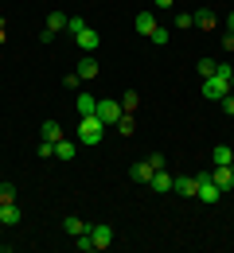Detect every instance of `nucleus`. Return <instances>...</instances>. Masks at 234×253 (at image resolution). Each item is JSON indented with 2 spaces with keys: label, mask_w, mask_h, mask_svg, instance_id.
<instances>
[{
  "label": "nucleus",
  "mask_w": 234,
  "mask_h": 253,
  "mask_svg": "<svg viewBox=\"0 0 234 253\" xmlns=\"http://www.w3.org/2000/svg\"><path fill=\"white\" fill-rule=\"evenodd\" d=\"M223 51H234V32L223 35Z\"/></svg>",
  "instance_id": "30"
},
{
  "label": "nucleus",
  "mask_w": 234,
  "mask_h": 253,
  "mask_svg": "<svg viewBox=\"0 0 234 253\" xmlns=\"http://www.w3.org/2000/svg\"><path fill=\"white\" fill-rule=\"evenodd\" d=\"M176 28H180V32L195 28V16H191V12H180V16H176Z\"/></svg>",
  "instance_id": "23"
},
{
  "label": "nucleus",
  "mask_w": 234,
  "mask_h": 253,
  "mask_svg": "<svg viewBox=\"0 0 234 253\" xmlns=\"http://www.w3.org/2000/svg\"><path fill=\"white\" fill-rule=\"evenodd\" d=\"M117 132H121V136H133V132H137L133 113H121V121H117Z\"/></svg>",
  "instance_id": "21"
},
{
  "label": "nucleus",
  "mask_w": 234,
  "mask_h": 253,
  "mask_svg": "<svg viewBox=\"0 0 234 253\" xmlns=\"http://www.w3.org/2000/svg\"><path fill=\"white\" fill-rule=\"evenodd\" d=\"M227 94H231V78H223V74L203 78V97H207V101H223Z\"/></svg>",
  "instance_id": "4"
},
{
  "label": "nucleus",
  "mask_w": 234,
  "mask_h": 253,
  "mask_svg": "<svg viewBox=\"0 0 234 253\" xmlns=\"http://www.w3.org/2000/svg\"><path fill=\"white\" fill-rule=\"evenodd\" d=\"M74 250H82V253H94V242H90V234H78V238H74Z\"/></svg>",
  "instance_id": "24"
},
{
  "label": "nucleus",
  "mask_w": 234,
  "mask_h": 253,
  "mask_svg": "<svg viewBox=\"0 0 234 253\" xmlns=\"http://www.w3.org/2000/svg\"><path fill=\"white\" fill-rule=\"evenodd\" d=\"M78 82H82L78 74H67V78H63V86H67V90H78Z\"/></svg>",
  "instance_id": "29"
},
{
  "label": "nucleus",
  "mask_w": 234,
  "mask_h": 253,
  "mask_svg": "<svg viewBox=\"0 0 234 253\" xmlns=\"http://www.w3.org/2000/svg\"><path fill=\"white\" fill-rule=\"evenodd\" d=\"M39 132H43V140H47V144H59V140H63V125H59V121H43Z\"/></svg>",
  "instance_id": "13"
},
{
  "label": "nucleus",
  "mask_w": 234,
  "mask_h": 253,
  "mask_svg": "<svg viewBox=\"0 0 234 253\" xmlns=\"http://www.w3.org/2000/svg\"><path fill=\"white\" fill-rule=\"evenodd\" d=\"M211 179H215L223 191H231L234 187V164H223V168H215V164H211Z\"/></svg>",
  "instance_id": "8"
},
{
  "label": "nucleus",
  "mask_w": 234,
  "mask_h": 253,
  "mask_svg": "<svg viewBox=\"0 0 234 253\" xmlns=\"http://www.w3.org/2000/svg\"><path fill=\"white\" fill-rule=\"evenodd\" d=\"M133 24H137V32H140V35H152L156 28H160L152 12H137V20H133Z\"/></svg>",
  "instance_id": "11"
},
{
  "label": "nucleus",
  "mask_w": 234,
  "mask_h": 253,
  "mask_svg": "<svg viewBox=\"0 0 234 253\" xmlns=\"http://www.w3.org/2000/svg\"><path fill=\"white\" fill-rule=\"evenodd\" d=\"M67 20H70V16H63V12H51V16H47V32H51V35L63 32V28H67Z\"/></svg>",
  "instance_id": "20"
},
{
  "label": "nucleus",
  "mask_w": 234,
  "mask_h": 253,
  "mask_svg": "<svg viewBox=\"0 0 234 253\" xmlns=\"http://www.w3.org/2000/svg\"><path fill=\"white\" fill-rule=\"evenodd\" d=\"M121 113H125V109H121V101H117V97H98L94 117H98L101 125H117V121H121Z\"/></svg>",
  "instance_id": "3"
},
{
  "label": "nucleus",
  "mask_w": 234,
  "mask_h": 253,
  "mask_svg": "<svg viewBox=\"0 0 234 253\" xmlns=\"http://www.w3.org/2000/svg\"><path fill=\"white\" fill-rule=\"evenodd\" d=\"M148 39H152V43H156V47H164V43H168V28H156V32L148 35Z\"/></svg>",
  "instance_id": "27"
},
{
  "label": "nucleus",
  "mask_w": 234,
  "mask_h": 253,
  "mask_svg": "<svg viewBox=\"0 0 234 253\" xmlns=\"http://www.w3.org/2000/svg\"><path fill=\"white\" fill-rule=\"evenodd\" d=\"M67 32H74V43L82 47V55H94L101 43V35L94 32V28H86V20H78V16H70L67 20Z\"/></svg>",
  "instance_id": "1"
},
{
  "label": "nucleus",
  "mask_w": 234,
  "mask_h": 253,
  "mask_svg": "<svg viewBox=\"0 0 234 253\" xmlns=\"http://www.w3.org/2000/svg\"><path fill=\"white\" fill-rule=\"evenodd\" d=\"M211 164H215V168H223V164H234V152L227 148V144H215V148H211Z\"/></svg>",
  "instance_id": "14"
},
{
  "label": "nucleus",
  "mask_w": 234,
  "mask_h": 253,
  "mask_svg": "<svg viewBox=\"0 0 234 253\" xmlns=\"http://www.w3.org/2000/svg\"><path fill=\"white\" fill-rule=\"evenodd\" d=\"M231 94H234V78H231Z\"/></svg>",
  "instance_id": "33"
},
{
  "label": "nucleus",
  "mask_w": 234,
  "mask_h": 253,
  "mask_svg": "<svg viewBox=\"0 0 234 253\" xmlns=\"http://www.w3.org/2000/svg\"><path fill=\"white\" fill-rule=\"evenodd\" d=\"M74 148H78V140H67V136H63V140L55 144V160H74Z\"/></svg>",
  "instance_id": "18"
},
{
  "label": "nucleus",
  "mask_w": 234,
  "mask_h": 253,
  "mask_svg": "<svg viewBox=\"0 0 234 253\" xmlns=\"http://www.w3.org/2000/svg\"><path fill=\"white\" fill-rule=\"evenodd\" d=\"M219 105H223V113H227V117H234V94H227Z\"/></svg>",
  "instance_id": "28"
},
{
  "label": "nucleus",
  "mask_w": 234,
  "mask_h": 253,
  "mask_svg": "<svg viewBox=\"0 0 234 253\" xmlns=\"http://www.w3.org/2000/svg\"><path fill=\"white\" fill-rule=\"evenodd\" d=\"M74 74H78V78H86V82H94V78H98V59H94V55H82V63H78Z\"/></svg>",
  "instance_id": "10"
},
{
  "label": "nucleus",
  "mask_w": 234,
  "mask_h": 253,
  "mask_svg": "<svg viewBox=\"0 0 234 253\" xmlns=\"http://www.w3.org/2000/svg\"><path fill=\"white\" fill-rule=\"evenodd\" d=\"M172 179H176V175H168L164 168H160V171H152V179H148V187L156 191V195H168V191H172Z\"/></svg>",
  "instance_id": "9"
},
{
  "label": "nucleus",
  "mask_w": 234,
  "mask_h": 253,
  "mask_svg": "<svg viewBox=\"0 0 234 253\" xmlns=\"http://www.w3.org/2000/svg\"><path fill=\"white\" fill-rule=\"evenodd\" d=\"M101 136H105V125H101V121L94 117V113L78 121V132H74V140H78V144H86V148H94V144H101Z\"/></svg>",
  "instance_id": "2"
},
{
  "label": "nucleus",
  "mask_w": 234,
  "mask_h": 253,
  "mask_svg": "<svg viewBox=\"0 0 234 253\" xmlns=\"http://www.w3.org/2000/svg\"><path fill=\"white\" fill-rule=\"evenodd\" d=\"M0 203H16V187L12 183H0Z\"/></svg>",
  "instance_id": "25"
},
{
  "label": "nucleus",
  "mask_w": 234,
  "mask_h": 253,
  "mask_svg": "<svg viewBox=\"0 0 234 253\" xmlns=\"http://www.w3.org/2000/svg\"><path fill=\"white\" fill-rule=\"evenodd\" d=\"M227 28H231V32H234V12H231V16H227Z\"/></svg>",
  "instance_id": "31"
},
{
  "label": "nucleus",
  "mask_w": 234,
  "mask_h": 253,
  "mask_svg": "<svg viewBox=\"0 0 234 253\" xmlns=\"http://www.w3.org/2000/svg\"><path fill=\"white\" fill-rule=\"evenodd\" d=\"M195 199H199V203H207V207H215V203L223 199V187L211 179V171H203V175H199V191H195Z\"/></svg>",
  "instance_id": "5"
},
{
  "label": "nucleus",
  "mask_w": 234,
  "mask_h": 253,
  "mask_svg": "<svg viewBox=\"0 0 234 253\" xmlns=\"http://www.w3.org/2000/svg\"><path fill=\"white\" fill-rule=\"evenodd\" d=\"M74 105H78L82 117H90V113L98 109V97H94V94H78V97H74Z\"/></svg>",
  "instance_id": "16"
},
{
  "label": "nucleus",
  "mask_w": 234,
  "mask_h": 253,
  "mask_svg": "<svg viewBox=\"0 0 234 253\" xmlns=\"http://www.w3.org/2000/svg\"><path fill=\"white\" fill-rule=\"evenodd\" d=\"M172 191H180L184 199H195V191H199V175H176V179H172Z\"/></svg>",
  "instance_id": "7"
},
{
  "label": "nucleus",
  "mask_w": 234,
  "mask_h": 253,
  "mask_svg": "<svg viewBox=\"0 0 234 253\" xmlns=\"http://www.w3.org/2000/svg\"><path fill=\"white\" fill-rule=\"evenodd\" d=\"M0 222H4V226H16V222H20V207H16V203H0Z\"/></svg>",
  "instance_id": "17"
},
{
  "label": "nucleus",
  "mask_w": 234,
  "mask_h": 253,
  "mask_svg": "<svg viewBox=\"0 0 234 253\" xmlns=\"http://www.w3.org/2000/svg\"><path fill=\"white\" fill-rule=\"evenodd\" d=\"M152 171H156V168H152L148 160H137V164H133V171H129V175H133L137 183H148V179H152Z\"/></svg>",
  "instance_id": "12"
},
{
  "label": "nucleus",
  "mask_w": 234,
  "mask_h": 253,
  "mask_svg": "<svg viewBox=\"0 0 234 253\" xmlns=\"http://www.w3.org/2000/svg\"><path fill=\"white\" fill-rule=\"evenodd\" d=\"M137 105H140V94H133V90H129V94H121V109H125V113H133Z\"/></svg>",
  "instance_id": "22"
},
{
  "label": "nucleus",
  "mask_w": 234,
  "mask_h": 253,
  "mask_svg": "<svg viewBox=\"0 0 234 253\" xmlns=\"http://www.w3.org/2000/svg\"><path fill=\"white\" fill-rule=\"evenodd\" d=\"M215 66H219L215 59H199V74H203V78H211V74H215Z\"/></svg>",
  "instance_id": "26"
},
{
  "label": "nucleus",
  "mask_w": 234,
  "mask_h": 253,
  "mask_svg": "<svg viewBox=\"0 0 234 253\" xmlns=\"http://www.w3.org/2000/svg\"><path fill=\"white\" fill-rule=\"evenodd\" d=\"M0 43H4V20H0Z\"/></svg>",
  "instance_id": "32"
},
{
  "label": "nucleus",
  "mask_w": 234,
  "mask_h": 253,
  "mask_svg": "<svg viewBox=\"0 0 234 253\" xmlns=\"http://www.w3.org/2000/svg\"><path fill=\"white\" fill-rule=\"evenodd\" d=\"M63 230H67L70 238H78V234H86V230H90V222H86V218H74V214H70V218H63Z\"/></svg>",
  "instance_id": "15"
},
{
  "label": "nucleus",
  "mask_w": 234,
  "mask_h": 253,
  "mask_svg": "<svg viewBox=\"0 0 234 253\" xmlns=\"http://www.w3.org/2000/svg\"><path fill=\"white\" fill-rule=\"evenodd\" d=\"M215 24H219V20H215V12H207V8H199V12H195V28H203V32H215Z\"/></svg>",
  "instance_id": "19"
},
{
  "label": "nucleus",
  "mask_w": 234,
  "mask_h": 253,
  "mask_svg": "<svg viewBox=\"0 0 234 253\" xmlns=\"http://www.w3.org/2000/svg\"><path fill=\"white\" fill-rule=\"evenodd\" d=\"M90 242H94V253H101V250H109L113 246V226H105V222H90Z\"/></svg>",
  "instance_id": "6"
}]
</instances>
